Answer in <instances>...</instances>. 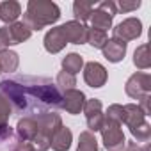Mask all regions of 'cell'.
<instances>
[{"label":"cell","instance_id":"1f68e13d","mask_svg":"<svg viewBox=\"0 0 151 151\" xmlns=\"http://www.w3.org/2000/svg\"><path fill=\"white\" fill-rule=\"evenodd\" d=\"M13 151H36V149H34V146H32L30 142H25V140H20V142H16V144H14V147H13Z\"/></svg>","mask_w":151,"mask_h":151},{"label":"cell","instance_id":"52a82bcc","mask_svg":"<svg viewBox=\"0 0 151 151\" xmlns=\"http://www.w3.org/2000/svg\"><path fill=\"white\" fill-rule=\"evenodd\" d=\"M82 112L86 114V121H87V128L89 132H100L103 123H105V114H103V107L101 101L98 98L93 100H86V105L82 109Z\"/></svg>","mask_w":151,"mask_h":151},{"label":"cell","instance_id":"7c38bea8","mask_svg":"<svg viewBox=\"0 0 151 151\" xmlns=\"http://www.w3.org/2000/svg\"><path fill=\"white\" fill-rule=\"evenodd\" d=\"M43 43H45V50L50 52V53H59V52H62V50L66 48V45H68V41H66L64 32H62L60 27L50 29V30L46 32Z\"/></svg>","mask_w":151,"mask_h":151},{"label":"cell","instance_id":"603a6c76","mask_svg":"<svg viewBox=\"0 0 151 151\" xmlns=\"http://www.w3.org/2000/svg\"><path fill=\"white\" fill-rule=\"evenodd\" d=\"M133 64L139 69H147L151 66V55H149V46L144 43L140 46H137V50L133 52Z\"/></svg>","mask_w":151,"mask_h":151},{"label":"cell","instance_id":"83f0119b","mask_svg":"<svg viewBox=\"0 0 151 151\" xmlns=\"http://www.w3.org/2000/svg\"><path fill=\"white\" fill-rule=\"evenodd\" d=\"M130 132L137 139V142H149V139H151V126L147 123H142V124L132 128Z\"/></svg>","mask_w":151,"mask_h":151},{"label":"cell","instance_id":"e0dca14e","mask_svg":"<svg viewBox=\"0 0 151 151\" xmlns=\"http://www.w3.org/2000/svg\"><path fill=\"white\" fill-rule=\"evenodd\" d=\"M146 123V114L137 103H128L124 105V124L132 130L139 124Z\"/></svg>","mask_w":151,"mask_h":151},{"label":"cell","instance_id":"4316f807","mask_svg":"<svg viewBox=\"0 0 151 151\" xmlns=\"http://www.w3.org/2000/svg\"><path fill=\"white\" fill-rule=\"evenodd\" d=\"M105 119H110V121H114V123L123 124V123H124V105H119V103L110 105V107L107 109Z\"/></svg>","mask_w":151,"mask_h":151},{"label":"cell","instance_id":"4dcf8cb0","mask_svg":"<svg viewBox=\"0 0 151 151\" xmlns=\"http://www.w3.org/2000/svg\"><path fill=\"white\" fill-rule=\"evenodd\" d=\"M119 151H149V146H147V144L140 146V144H137V142H128V144H124V147L119 149Z\"/></svg>","mask_w":151,"mask_h":151},{"label":"cell","instance_id":"44dd1931","mask_svg":"<svg viewBox=\"0 0 151 151\" xmlns=\"http://www.w3.org/2000/svg\"><path fill=\"white\" fill-rule=\"evenodd\" d=\"M20 66V57L16 52L13 50H6L0 53V68H2V73H14Z\"/></svg>","mask_w":151,"mask_h":151},{"label":"cell","instance_id":"484cf974","mask_svg":"<svg viewBox=\"0 0 151 151\" xmlns=\"http://www.w3.org/2000/svg\"><path fill=\"white\" fill-rule=\"evenodd\" d=\"M57 87H60L62 91H69V89H75L77 86V78H75V75L71 73H66V71H59L57 75Z\"/></svg>","mask_w":151,"mask_h":151},{"label":"cell","instance_id":"5bb4252c","mask_svg":"<svg viewBox=\"0 0 151 151\" xmlns=\"http://www.w3.org/2000/svg\"><path fill=\"white\" fill-rule=\"evenodd\" d=\"M16 133L20 137V140L25 142H32L34 137L37 135V123L34 119V116H25L18 121L16 124Z\"/></svg>","mask_w":151,"mask_h":151},{"label":"cell","instance_id":"6da1fadb","mask_svg":"<svg viewBox=\"0 0 151 151\" xmlns=\"http://www.w3.org/2000/svg\"><path fill=\"white\" fill-rule=\"evenodd\" d=\"M2 94L18 114L37 116L50 112L52 109H62L60 89L45 77H29L18 75L0 82Z\"/></svg>","mask_w":151,"mask_h":151},{"label":"cell","instance_id":"ba28073f","mask_svg":"<svg viewBox=\"0 0 151 151\" xmlns=\"http://www.w3.org/2000/svg\"><path fill=\"white\" fill-rule=\"evenodd\" d=\"M112 32H114L116 39H121V41L128 43V41L137 39L142 34V23H140L139 18H126L121 23H117L112 29Z\"/></svg>","mask_w":151,"mask_h":151},{"label":"cell","instance_id":"277c9868","mask_svg":"<svg viewBox=\"0 0 151 151\" xmlns=\"http://www.w3.org/2000/svg\"><path fill=\"white\" fill-rule=\"evenodd\" d=\"M124 91L130 98L142 101L144 98H149L151 93V77L147 73H133L124 84Z\"/></svg>","mask_w":151,"mask_h":151},{"label":"cell","instance_id":"2e32d148","mask_svg":"<svg viewBox=\"0 0 151 151\" xmlns=\"http://www.w3.org/2000/svg\"><path fill=\"white\" fill-rule=\"evenodd\" d=\"M71 140H73L71 130L62 124V126L53 133L52 142H50V147H52L53 151H68V149L71 147Z\"/></svg>","mask_w":151,"mask_h":151},{"label":"cell","instance_id":"8992f818","mask_svg":"<svg viewBox=\"0 0 151 151\" xmlns=\"http://www.w3.org/2000/svg\"><path fill=\"white\" fill-rule=\"evenodd\" d=\"M116 14H117V6L112 2V0H105V2H101L93 11V14H91L93 29H98V30L107 32L112 27V20H114Z\"/></svg>","mask_w":151,"mask_h":151},{"label":"cell","instance_id":"ffe728a7","mask_svg":"<svg viewBox=\"0 0 151 151\" xmlns=\"http://www.w3.org/2000/svg\"><path fill=\"white\" fill-rule=\"evenodd\" d=\"M94 11V4L93 2H86V0H77L73 4V14H75V20L84 23L87 20H91V14Z\"/></svg>","mask_w":151,"mask_h":151},{"label":"cell","instance_id":"d4e9b609","mask_svg":"<svg viewBox=\"0 0 151 151\" xmlns=\"http://www.w3.org/2000/svg\"><path fill=\"white\" fill-rule=\"evenodd\" d=\"M107 39H109V36H107V32H103V30H98V29H89L87 30V43L93 46V48H103L105 46V43H107Z\"/></svg>","mask_w":151,"mask_h":151},{"label":"cell","instance_id":"8fae6325","mask_svg":"<svg viewBox=\"0 0 151 151\" xmlns=\"http://www.w3.org/2000/svg\"><path fill=\"white\" fill-rule=\"evenodd\" d=\"M86 105V94L78 89H69V91H64L62 93V109L68 112V114H73L77 116L82 112Z\"/></svg>","mask_w":151,"mask_h":151},{"label":"cell","instance_id":"30bf717a","mask_svg":"<svg viewBox=\"0 0 151 151\" xmlns=\"http://www.w3.org/2000/svg\"><path fill=\"white\" fill-rule=\"evenodd\" d=\"M60 29H62L64 37H66L68 43H71V45H84V43H87V30H89V27L86 23L71 20V22H66L64 25H60Z\"/></svg>","mask_w":151,"mask_h":151},{"label":"cell","instance_id":"cb8c5ba5","mask_svg":"<svg viewBox=\"0 0 151 151\" xmlns=\"http://www.w3.org/2000/svg\"><path fill=\"white\" fill-rule=\"evenodd\" d=\"M77 151H98V140L94 137V133H91L89 130L82 132L78 137V147Z\"/></svg>","mask_w":151,"mask_h":151},{"label":"cell","instance_id":"f1b7e54d","mask_svg":"<svg viewBox=\"0 0 151 151\" xmlns=\"http://www.w3.org/2000/svg\"><path fill=\"white\" fill-rule=\"evenodd\" d=\"M9 46H13V41H11L9 30H7V27H2V29H0V53L6 52Z\"/></svg>","mask_w":151,"mask_h":151},{"label":"cell","instance_id":"d6986e66","mask_svg":"<svg viewBox=\"0 0 151 151\" xmlns=\"http://www.w3.org/2000/svg\"><path fill=\"white\" fill-rule=\"evenodd\" d=\"M7 30H9V36H11L13 45H20V43L27 41V39L32 36V30H30L23 22H14V23H11V25L7 27Z\"/></svg>","mask_w":151,"mask_h":151},{"label":"cell","instance_id":"5b68a950","mask_svg":"<svg viewBox=\"0 0 151 151\" xmlns=\"http://www.w3.org/2000/svg\"><path fill=\"white\" fill-rule=\"evenodd\" d=\"M101 139H103V146L109 149V151H119L124 147L126 144V139H124V133H123V128L119 123H114L110 119H105L103 126H101Z\"/></svg>","mask_w":151,"mask_h":151},{"label":"cell","instance_id":"7a4b0ae2","mask_svg":"<svg viewBox=\"0 0 151 151\" xmlns=\"http://www.w3.org/2000/svg\"><path fill=\"white\" fill-rule=\"evenodd\" d=\"M60 18V9L57 4L48 0H30L23 14V23L30 30H41L48 25H53Z\"/></svg>","mask_w":151,"mask_h":151},{"label":"cell","instance_id":"f546056e","mask_svg":"<svg viewBox=\"0 0 151 151\" xmlns=\"http://www.w3.org/2000/svg\"><path fill=\"white\" fill-rule=\"evenodd\" d=\"M140 7V2L139 0H121L119 2V6H117V9L119 11H123V13H132V11H137Z\"/></svg>","mask_w":151,"mask_h":151},{"label":"cell","instance_id":"d6a6232c","mask_svg":"<svg viewBox=\"0 0 151 151\" xmlns=\"http://www.w3.org/2000/svg\"><path fill=\"white\" fill-rule=\"evenodd\" d=\"M0 73H2V68H0Z\"/></svg>","mask_w":151,"mask_h":151},{"label":"cell","instance_id":"ac0fdd59","mask_svg":"<svg viewBox=\"0 0 151 151\" xmlns=\"http://www.w3.org/2000/svg\"><path fill=\"white\" fill-rule=\"evenodd\" d=\"M22 14V6L14 0H6L0 4V20L4 23H14Z\"/></svg>","mask_w":151,"mask_h":151},{"label":"cell","instance_id":"4fadbf2b","mask_svg":"<svg viewBox=\"0 0 151 151\" xmlns=\"http://www.w3.org/2000/svg\"><path fill=\"white\" fill-rule=\"evenodd\" d=\"M101 52H103V57L109 62H119L126 55V43L121 41V39L110 37V39H107V43L101 48Z\"/></svg>","mask_w":151,"mask_h":151},{"label":"cell","instance_id":"9a60e30c","mask_svg":"<svg viewBox=\"0 0 151 151\" xmlns=\"http://www.w3.org/2000/svg\"><path fill=\"white\" fill-rule=\"evenodd\" d=\"M11 103L0 94V142L9 139L13 135V130L9 126V117H11Z\"/></svg>","mask_w":151,"mask_h":151},{"label":"cell","instance_id":"7402d4cb","mask_svg":"<svg viewBox=\"0 0 151 151\" xmlns=\"http://www.w3.org/2000/svg\"><path fill=\"white\" fill-rule=\"evenodd\" d=\"M82 68H84V59L80 53L71 52L62 59V71H66V73L77 75L78 71H82Z\"/></svg>","mask_w":151,"mask_h":151},{"label":"cell","instance_id":"3957f363","mask_svg":"<svg viewBox=\"0 0 151 151\" xmlns=\"http://www.w3.org/2000/svg\"><path fill=\"white\" fill-rule=\"evenodd\" d=\"M34 119L37 123V135L34 137V140L30 144L34 146L36 151H46V149H50L53 133L62 126V119L59 114H55L52 110L37 114V116H34Z\"/></svg>","mask_w":151,"mask_h":151},{"label":"cell","instance_id":"9c48e42d","mask_svg":"<svg viewBox=\"0 0 151 151\" xmlns=\"http://www.w3.org/2000/svg\"><path fill=\"white\" fill-rule=\"evenodd\" d=\"M107 78H109V73L103 64L94 62V60L84 64V80L89 87H93V89L103 87L107 84Z\"/></svg>","mask_w":151,"mask_h":151}]
</instances>
